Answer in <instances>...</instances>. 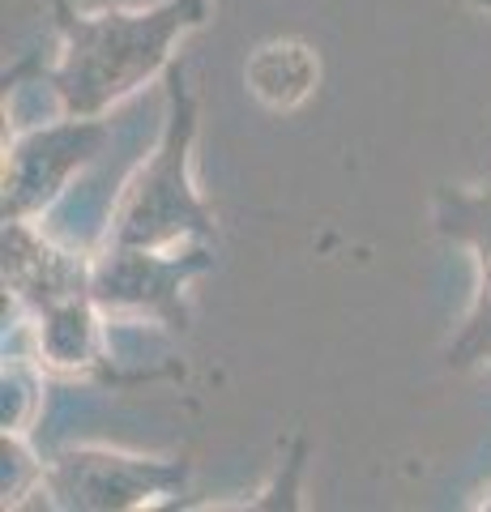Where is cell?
<instances>
[{"label":"cell","mask_w":491,"mask_h":512,"mask_svg":"<svg viewBox=\"0 0 491 512\" xmlns=\"http://www.w3.org/2000/svg\"><path fill=\"white\" fill-rule=\"evenodd\" d=\"M304 457H308V444L295 440L291 453L278 461L274 483L261 487L248 504H252V508H299V478H304Z\"/></svg>","instance_id":"7c38bea8"},{"label":"cell","mask_w":491,"mask_h":512,"mask_svg":"<svg viewBox=\"0 0 491 512\" xmlns=\"http://www.w3.org/2000/svg\"><path fill=\"white\" fill-rule=\"evenodd\" d=\"M193 483L188 457L129 453L112 444H73L47 457L43 500L60 512H133L176 504Z\"/></svg>","instance_id":"3957f363"},{"label":"cell","mask_w":491,"mask_h":512,"mask_svg":"<svg viewBox=\"0 0 491 512\" xmlns=\"http://www.w3.org/2000/svg\"><path fill=\"white\" fill-rule=\"evenodd\" d=\"M210 0H154V5L77 9L52 0L56 60L39 73L65 116H107L129 94L167 77L176 47L210 22Z\"/></svg>","instance_id":"6da1fadb"},{"label":"cell","mask_w":491,"mask_h":512,"mask_svg":"<svg viewBox=\"0 0 491 512\" xmlns=\"http://www.w3.org/2000/svg\"><path fill=\"white\" fill-rule=\"evenodd\" d=\"M43 363L5 355L0 372V431H30L43 414Z\"/></svg>","instance_id":"30bf717a"},{"label":"cell","mask_w":491,"mask_h":512,"mask_svg":"<svg viewBox=\"0 0 491 512\" xmlns=\"http://www.w3.org/2000/svg\"><path fill=\"white\" fill-rule=\"evenodd\" d=\"M112 141V124L103 116H65L30 124L5 146L0 167V218H43L65 197L69 184L82 175Z\"/></svg>","instance_id":"5b68a950"},{"label":"cell","mask_w":491,"mask_h":512,"mask_svg":"<svg viewBox=\"0 0 491 512\" xmlns=\"http://www.w3.org/2000/svg\"><path fill=\"white\" fill-rule=\"evenodd\" d=\"M0 252H5V261H0L5 295L18 299L30 316L52 308V303L90 295V256L60 248L52 235L39 231V218L5 222Z\"/></svg>","instance_id":"52a82bcc"},{"label":"cell","mask_w":491,"mask_h":512,"mask_svg":"<svg viewBox=\"0 0 491 512\" xmlns=\"http://www.w3.org/2000/svg\"><path fill=\"white\" fill-rule=\"evenodd\" d=\"M47 461H39L30 431H0V504L22 508L26 495H43Z\"/></svg>","instance_id":"8fae6325"},{"label":"cell","mask_w":491,"mask_h":512,"mask_svg":"<svg viewBox=\"0 0 491 512\" xmlns=\"http://www.w3.org/2000/svg\"><path fill=\"white\" fill-rule=\"evenodd\" d=\"M432 231L470 252L474 295L445 346L453 372L491 367V184H440L432 192Z\"/></svg>","instance_id":"8992f818"},{"label":"cell","mask_w":491,"mask_h":512,"mask_svg":"<svg viewBox=\"0 0 491 512\" xmlns=\"http://www.w3.org/2000/svg\"><path fill=\"white\" fill-rule=\"evenodd\" d=\"M248 94L269 111H291L321 82V60L304 39H269L244 64Z\"/></svg>","instance_id":"9c48e42d"},{"label":"cell","mask_w":491,"mask_h":512,"mask_svg":"<svg viewBox=\"0 0 491 512\" xmlns=\"http://www.w3.org/2000/svg\"><path fill=\"white\" fill-rule=\"evenodd\" d=\"M487 372H491V367H487Z\"/></svg>","instance_id":"4fadbf2b"},{"label":"cell","mask_w":491,"mask_h":512,"mask_svg":"<svg viewBox=\"0 0 491 512\" xmlns=\"http://www.w3.org/2000/svg\"><path fill=\"white\" fill-rule=\"evenodd\" d=\"M167 107H163V133L154 150L141 158V167L124 180L120 201L107 218V244L129 248H188V244H214L218 218L210 201L197 188L193 154H197V128L201 103L188 82V69L176 60L167 69Z\"/></svg>","instance_id":"7a4b0ae2"},{"label":"cell","mask_w":491,"mask_h":512,"mask_svg":"<svg viewBox=\"0 0 491 512\" xmlns=\"http://www.w3.org/2000/svg\"><path fill=\"white\" fill-rule=\"evenodd\" d=\"M30 320H35L39 363L47 367V372L129 384L124 376H116L112 355H107V325H112V320L99 312V303H94L90 295L52 303V308L35 312Z\"/></svg>","instance_id":"ba28073f"},{"label":"cell","mask_w":491,"mask_h":512,"mask_svg":"<svg viewBox=\"0 0 491 512\" xmlns=\"http://www.w3.org/2000/svg\"><path fill=\"white\" fill-rule=\"evenodd\" d=\"M214 265V244L188 248H129L107 244L90 256V299L107 320L124 325L188 329V286Z\"/></svg>","instance_id":"277c9868"}]
</instances>
